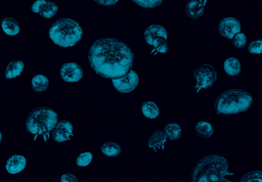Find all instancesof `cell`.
Returning <instances> with one entry per match:
<instances>
[{
  "label": "cell",
  "mask_w": 262,
  "mask_h": 182,
  "mask_svg": "<svg viewBox=\"0 0 262 182\" xmlns=\"http://www.w3.org/2000/svg\"><path fill=\"white\" fill-rule=\"evenodd\" d=\"M223 70L226 75L231 77L238 76L242 71V64L241 61L237 58H228L223 63Z\"/></svg>",
  "instance_id": "15"
},
{
  "label": "cell",
  "mask_w": 262,
  "mask_h": 182,
  "mask_svg": "<svg viewBox=\"0 0 262 182\" xmlns=\"http://www.w3.org/2000/svg\"><path fill=\"white\" fill-rule=\"evenodd\" d=\"M195 132L197 135L203 138H208L213 135L214 128L210 122L207 121H199L195 125Z\"/></svg>",
  "instance_id": "18"
},
{
  "label": "cell",
  "mask_w": 262,
  "mask_h": 182,
  "mask_svg": "<svg viewBox=\"0 0 262 182\" xmlns=\"http://www.w3.org/2000/svg\"><path fill=\"white\" fill-rule=\"evenodd\" d=\"M142 113L143 115L151 120H154L156 118H158L160 115V108L156 102L149 100L146 101L143 105H142Z\"/></svg>",
  "instance_id": "19"
},
{
  "label": "cell",
  "mask_w": 262,
  "mask_h": 182,
  "mask_svg": "<svg viewBox=\"0 0 262 182\" xmlns=\"http://www.w3.org/2000/svg\"><path fill=\"white\" fill-rule=\"evenodd\" d=\"M134 2L142 7L154 8L159 6L163 1H161V0H135Z\"/></svg>",
  "instance_id": "26"
},
{
  "label": "cell",
  "mask_w": 262,
  "mask_h": 182,
  "mask_svg": "<svg viewBox=\"0 0 262 182\" xmlns=\"http://www.w3.org/2000/svg\"><path fill=\"white\" fill-rule=\"evenodd\" d=\"M240 182H262V171L255 170L244 174Z\"/></svg>",
  "instance_id": "24"
},
{
  "label": "cell",
  "mask_w": 262,
  "mask_h": 182,
  "mask_svg": "<svg viewBox=\"0 0 262 182\" xmlns=\"http://www.w3.org/2000/svg\"><path fill=\"white\" fill-rule=\"evenodd\" d=\"M167 142V136L164 133V131H155L150 139H149V148L151 150H153L154 152H158V151H162L165 149V145Z\"/></svg>",
  "instance_id": "14"
},
{
  "label": "cell",
  "mask_w": 262,
  "mask_h": 182,
  "mask_svg": "<svg viewBox=\"0 0 262 182\" xmlns=\"http://www.w3.org/2000/svg\"><path fill=\"white\" fill-rule=\"evenodd\" d=\"M32 10L35 13H38L45 19H51L58 12V5L51 1H44V0H37L32 5Z\"/></svg>",
  "instance_id": "11"
},
{
  "label": "cell",
  "mask_w": 262,
  "mask_h": 182,
  "mask_svg": "<svg viewBox=\"0 0 262 182\" xmlns=\"http://www.w3.org/2000/svg\"><path fill=\"white\" fill-rule=\"evenodd\" d=\"M82 28L72 19H63L51 25L49 37L51 41L61 47H72L82 38Z\"/></svg>",
  "instance_id": "4"
},
{
  "label": "cell",
  "mask_w": 262,
  "mask_h": 182,
  "mask_svg": "<svg viewBox=\"0 0 262 182\" xmlns=\"http://www.w3.org/2000/svg\"><path fill=\"white\" fill-rule=\"evenodd\" d=\"M31 83H32L33 89L35 91H37V92H44L49 85V81H48L47 77H45L44 75H41V74L35 75L32 78Z\"/></svg>",
  "instance_id": "22"
},
{
  "label": "cell",
  "mask_w": 262,
  "mask_h": 182,
  "mask_svg": "<svg viewBox=\"0 0 262 182\" xmlns=\"http://www.w3.org/2000/svg\"><path fill=\"white\" fill-rule=\"evenodd\" d=\"M1 140H2V133L0 132V142H1Z\"/></svg>",
  "instance_id": "31"
},
{
  "label": "cell",
  "mask_w": 262,
  "mask_h": 182,
  "mask_svg": "<svg viewBox=\"0 0 262 182\" xmlns=\"http://www.w3.org/2000/svg\"><path fill=\"white\" fill-rule=\"evenodd\" d=\"M144 37L146 42L155 48L154 51L159 53H166L168 51V32L163 26L157 24L150 25L145 30Z\"/></svg>",
  "instance_id": "6"
},
{
  "label": "cell",
  "mask_w": 262,
  "mask_h": 182,
  "mask_svg": "<svg viewBox=\"0 0 262 182\" xmlns=\"http://www.w3.org/2000/svg\"><path fill=\"white\" fill-rule=\"evenodd\" d=\"M58 115L50 108L41 107L34 111L26 122V128L34 135H44L56 128Z\"/></svg>",
  "instance_id": "5"
},
{
  "label": "cell",
  "mask_w": 262,
  "mask_h": 182,
  "mask_svg": "<svg viewBox=\"0 0 262 182\" xmlns=\"http://www.w3.org/2000/svg\"><path fill=\"white\" fill-rule=\"evenodd\" d=\"M72 134H73V125L68 121H62L56 126L54 138L57 142L61 143L68 141L70 138H71Z\"/></svg>",
  "instance_id": "12"
},
{
  "label": "cell",
  "mask_w": 262,
  "mask_h": 182,
  "mask_svg": "<svg viewBox=\"0 0 262 182\" xmlns=\"http://www.w3.org/2000/svg\"><path fill=\"white\" fill-rule=\"evenodd\" d=\"M61 182H79L78 178L71 173H66L63 174L61 177Z\"/></svg>",
  "instance_id": "29"
},
{
  "label": "cell",
  "mask_w": 262,
  "mask_h": 182,
  "mask_svg": "<svg viewBox=\"0 0 262 182\" xmlns=\"http://www.w3.org/2000/svg\"><path fill=\"white\" fill-rule=\"evenodd\" d=\"M230 176L229 163L220 155H208L202 158L193 169V182H234Z\"/></svg>",
  "instance_id": "2"
},
{
  "label": "cell",
  "mask_w": 262,
  "mask_h": 182,
  "mask_svg": "<svg viewBox=\"0 0 262 182\" xmlns=\"http://www.w3.org/2000/svg\"><path fill=\"white\" fill-rule=\"evenodd\" d=\"M139 78L135 71H130L128 74L123 77L116 78L112 80L113 86L121 93H130L137 87Z\"/></svg>",
  "instance_id": "8"
},
{
  "label": "cell",
  "mask_w": 262,
  "mask_h": 182,
  "mask_svg": "<svg viewBox=\"0 0 262 182\" xmlns=\"http://www.w3.org/2000/svg\"><path fill=\"white\" fill-rule=\"evenodd\" d=\"M27 165V160L24 156L21 155H14L11 156L5 164V169L9 174L15 175L21 173Z\"/></svg>",
  "instance_id": "13"
},
{
  "label": "cell",
  "mask_w": 262,
  "mask_h": 182,
  "mask_svg": "<svg viewBox=\"0 0 262 182\" xmlns=\"http://www.w3.org/2000/svg\"><path fill=\"white\" fill-rule=\"evenodd\" d=\"M219 33L226 39H234L241 33V23L234 16H226L219 23Z\"/></svg>",
  "instance_id": "9"
},
{
  "label": "cell",
  "mask_w": 262,
  "mask_h": 182,
  "mask_svg": "<svg viewBox=\"0 0 262 182\" xmlns=\"http://www.w3.org/2000/svg\"><path fill=\"white\" fill-rule=\"evenodd\" d=\"M24 67L25 64L23 61L10 62L5 69V77L7 79H14L16 77H19L23 73Z\"/></svg>",
  "instance_id": "17"
},
{
  "label": "cell",
  "mask_w": 262,
  "mask_h": 182,
  "mask_svg": "<svg viewBox=\"0 0 262 182\" xmlns=\"http://www.w3.org/2000/svg\"><path fill=\"white\" fill-rule=\"evenodd\" d=\"M246 43H247V36L244 33H239L234 38V46L236 48L245 47Z\"/></svg>",
  "instance_id": "28"
},
{
  "label": "cell",
  "mask_w": 262,
  "mask_h": 182,
  "mask_svg": "<svg viewBox=\"0 0 262 182\" xmlns=\"http://www.w3.org/2000/svg\"><path fill=\"white\" fill-rule=\"evenodd\" d=\"M1 29L8 36H16L21 31L19 24L11 17H6L1 22Z\"/></svg>",
  "instance_id": "21"
},
{
  "label": "cell",
  "mask_w": 262,
  "mask_h": 182,
  "mask_svg": "<svg viewBox=\"0 0 262 182\" xmlns=\"http://www.w3.org/2000/svg\"><path fill=\"white\" fill-rule=\"evenodd\" d=\"M164 133L166 136L171 139V140H177L181 134H182V128L181 126L176 123V122H170L168 123L165 128H164Z\"/></svg>",
  "instance_id": "20"
},
{
  "label": "cell",
  "mask_w": 262,
  "mask_h": 182,
  "mask_svg": "<svg viewBox=\"0 0 262 182\" xmlns=\"http://www.w3.org/2000/svg\"><path fill=\"white\" fill-rule=\"evenodd\" d=\"M217 79V72L214 66L210 64H202L195 70V89L199 91L211 87Z\"/></svg>",
  "instance_id": "7"
},
{
  "label": "cell",
  "mask_w": 262,
  "mask_h": 182,
  "mask_svg": "<svg viewBox=\"0 0 262 182\" xmlns=\"http://www.w3.org/2000/svg\"><path fill=\"white\" fill-rule=\"evenodd\" d=\"M253 101L245 89L232 88L223 91L215 101L216 111L222 115H236L247 111Z\"/></svg>",
  "instance_id": "3"
},
{
  "label": "cell",
  "mask_w": 262,
  "mask_h": 182,
  "mask_svg": "<svg viewBox=\"0 0 262 182\" xmlns=\"http://www.w3.org/2000/svg\"><path fill=\"white\" fill-rule=\"evenodd\" d=\"M89 62L100 76L116 79L127 74L132 66L133 53L124 42L114 38H102L91 45Z\"/></svg>",
  "instance_id": "1"
},
{
  "label": "cell",
  "mask_w": 262,
  "mask_h": 182,
  "mask_svg": "<svg viewBox=\"0 0 262 182\" xmlns=\"http://www.w3.org/2000/svg\"><path fill=\"white\" fill-rule=\"evenodd\" d=\"M98 4H100V5H107V6H109V5H114V4H116L118 1H117V0H112V1H111V0H108V1H103V0H98V1H96Z\"/></svg>",
  "instance_id": "30"
},
{
  "label": "cell",
  "mask_w": 262,
  "mask_h": 182,
  "mask_svg": "<svg viewBox=\"0 0 262 182\" xmlns=\"http://www.w3.org/2000/svg\"><path fill=\"white\" fill-rule=\"evenodd\" d=\"M60 74L63 80L70 83H74L78 82L82 78L83 72L79 65L75 63H68L61 68Z\"/></svg>",
  "instance_id": "10"
},
{
  "label": "cell",
  "mask_w": 262,
  "mask_h": 182,
  "mask_svg": "<svg viewBox=\"0 0 262 182\" xmlns=\"http://www.w3.org/2000/svg\"><path fill=\"white\" fill-rule=\"evenodd\" d=\"M100 151L103 155H106L108 157H115L120 154L121 147L119 143L115 141H107L101 145Z\"/></svg>",
  "instance_id": "23"
},
{
  "label": "cell",
  "mask_w": 262,
  "mask_h": 182,
  "mask_svg": "<svg viewBox=\"0 0 262 182\" xmlns=\"http://www.w3.org/2000/svg\"><path fill=\"white\" fill-rule=\"evenodd\" d=\"M207 4V1L201 0V1H189L186 4V13L191 19H199L203 14L205 10V6Z\"/></svg>",
  "instance_id": "16"
},
{
  "label": "cell",
  "mask_w": 262,
  "mask_h": 182,
  "mask_svg": "<svg viewBox=\"0 0 262 182\" xmlns=\"http://www.w3.org/2000/svg\"><path fill=\"white\" fill-rule=\"evenodd\" d=\"M248 50L252 54H260L262 53V40L254 39L249 43Z\"/></svg>",
  "instance_id": "27"
},
{
  "label": "cell",
  "mask_w": 262,
  "mask_h": 182,
  "mask_svg": "<svg viewBox=\"0 0 262 182\" xmlns=\"http://www.w3.org/2000/svg\"><path fill=\"white\" fill-rule=\"evenodd\" d=\"M92 158H93V156L89 152H85V153L80 154L76 159L77 166L82 167V168L87 167L88 165H90V163L92 162Z\"/></svg>",
  "instance_id": "25"
}]
</instances>
